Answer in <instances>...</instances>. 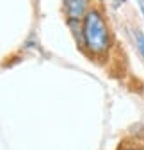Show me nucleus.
Returning a JSON list of instances; mask_svg holds the SVG:
<instances>
[{"label": "nucleus", "mask_w": 144, "mask_h": 150, "mask_svg": "<svg viewBox=\"0 0 144 150\" xmlns=\"http://www.w3.org/2000/svg\"><path fill=\"white\" fill-rule=\"evenodd\" d=\"M84 41L94 54H103L109 47V32L98 11H89L84 20Z\"/></svg>", "instance_id": "nucleus-1"}, {"label": "nucleus", "mask_w": 144, "mask_h": 150, "mask_svg": "<svg viewBox=\"0 0 144 150\" xmlns=\"http://www.w3.org/2000/svg\"><path fill=\"white\" fill-rule=\"evenodd\" d=\"M64 6H66V13L71 20H78L85 13L87 0H64Z\"/></svg>", "instance_id": "nucleus-2"}, {"label": "nucleus", "mask_w": 144, "mask_h": 150, "mask_svg": "<svg viewBox=\"0 0 144 150\" xmlns=\"http://www.w3.org/2000/svg\"><path fill=\"white\" fill-rule=\"evenodd\" d=\"M137 47H139V52L144 59V34H141V32H137Z\"/></svg>", "instance_id": "nucleus-3"}, {"label": "nucleus", "mask_w": 144, "mask_h": 150, "mask_svg": "<svg viewBox=\"0 0 144 150\" xmlns=\"http://www.w3.org/2000/svg\"><path fill=\"white\" fill-rule=\"evenodd\" d=\"M141 7H142V14H144V2H141Z\"/></svg>", "instance_id": "nucleus-4"}, {"label": "nucleus", "mask_w": 144, "mask_h": 150, "mask_svg": "<svg viewBox=\"0 0 144 150\" xmlns=\"http://www.w3.org/2000/svg\"><path fill=\"white\" fill-rule=\"evenodd\" d=\"M128 150H137V148H128Z\"/></svg>", "instance_id": "nucleus-5"}]
</instances>
